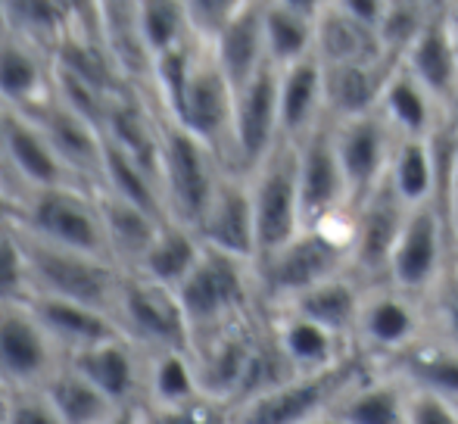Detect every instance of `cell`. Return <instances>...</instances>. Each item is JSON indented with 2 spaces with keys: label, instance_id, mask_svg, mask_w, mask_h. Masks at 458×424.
<instances>
[{
  "label": "cell",
  "instance_id": "cell-39",
  "mask_svg": "<svg viewBox=\"0 0 458 424\" xmlns=\"http://www.w3.org/2000/svg\"><path fill=\"white\" fill-rule=\"evenodd\" d=\"M0 22L19 35L22 41L47 50L50 56L72 31L75 4H41V0H22V4H0Z\"/></svg>",
  "mask_w": 458,
  "mask_h": 424
},
{
  "label": "cell",
  "instance_id": "cell-19",
  "mask_svg": "<svg viewBox=\"0 0 458 424\" xmlns=\"http://www.w3.org/2000/svg\"><path fill=\"white\" fill-rule=\"evenodd\" d=\"M197 237L203 247L256 266V216L247 175L225 172L203 222L197 225Z\"/></svg>",
  "mask_w": 458,
  "mask_h": 424
},
{
  "label": "cell",
  "instance_id": "cell-8",
  "mask_svg": "<svg viewBox=\"0 0 458 424\" xmlns=\"http://www.w3.org/2000/svg\"><path fill=\"white\" fill-rule=\"evenodd\" d=\"M19 228L38 241L109 259L100 200H97V191L85 184H63V188L29 194L22 203Z\"/></svg>",
  "mask_w": 458,
  "mask_h": 424
},
{
  "label": "cell",
  "instance_id": "cell-9",
  "mask_svg": "<svg viewBox=\"0 0 458 424\" xmlns=\"http://www.w3.org/2000/svg\"><path fill=\"white\" fill-rule=\"evenodd\" d=\"M165 119L178 122L184 131L203 140L212 153L231 172V131H234V88L228 75L222 72L212 47L197 44V54L191 63V75L184 81L182 100L175 113Z\"/></svg>",
  "mask_w": 458,
  "mask_h": 424
},
{
  "label": "cell",
  "instance_id": "cell-35",
  "mask_svg": "<svg viewBox=\"0 0 458 424\" xmlns=\"http://www.w3.org/2000/svg\"><path fill=\"white\" fill-rule=\"evenodd\" d=\"M380 369L399 377L405 387L428 390V394H437L458 406V350H449V346L424 337Z\"/></svg>",
  "mask_w": 458,
  "mask_h": 424
},
{
  "label": "cell",
  "instance_id": "cell-16",
  "mask_svg": "<svg viewBox=\"0 0 458 424\" xmlns=\"http://www.w3.org/2000/svg\"><path fill=\"white\" fill-rule=\"evenodd\" d=\"M334 147H337L346 188H350V203L356 212L386 182L396 134L384 122V115L368 113L356 115V119L334 122Z\"/></svg>",
  "mask_w": 458,
  "mask_h": 424
},
{
  "label": "cell",
  "instance_id": "cell-17",
  "mask_svg": "<svg viewBox=\"0 0 458 424\" xmlns=\"http://www.w3.org/2000/svg\"><path fill=\"white\" fill-rule=\"evenodd\" d=\"M25 115H31L38 122V128L50 140V147L60 157V163L66 165L75 184H85V188L94 191L103 188V153H106V144H103V131L94 122H88L85 115L69 109L56 94L44 106H38L35 113Z\"/></svg>",
  "mask_w": 458,
  "mask_h": 424
},
{
  "label": "cell",
  "instance_id": "cell-25",
  "mask_svg": "<svg viewBox=\"0 0 458 424\" xmlns=\"http://www.w3.org/2000/svg\"><path fill=\"white\" fill-rule=\"evenodd\" d=\"M325 0H268L262 6L268 63L287 69L315 54V31Z\"/></svg>",
  "mask_w": 458,
  "mask_h": 424
},
{
  "label": "cell",
  "instance_id": "cell-47",
  "mask_svg": "<svg viewBox=\"0 0 458 424\" xmlns=\"http://www.w3.org/2000/svg\"><path fill=\"white\" fill-rule=\"evenodd\" d=\"M140 424H231V409L216 400H197L184 406H140L138 409Z\"/></svg>",
  "mask_w": 458,
  "mask_h": 424
},
{
  "label": "cell",
  "instance_id": "cell-30",
  "mask_svg": "<svg viewBox=\"0 0 458 424\" xmlns=\"http://www.w3.org/2000/svg\"><path fill=\"white\" fill-rule=\"evenodd\" d=\"M386 184L409 209L434 203L440 194V153L434 138H396Z\"/></svg>",
  "mask_w": 458,
  "mask_h": 424
},
{
  "label": "cell",
  "instance_id": "cell-50",
  "mask_svg": "<svg viewBox=\"0 0 458 424\" xmlns=\"http://www.w3.org/2000/svg\"><path fill=\"white\" fill-rule=\"evenodd\" d=\"M340 6H344L356 22H362L374 31L380 29L384 13H386V0H340Z\"/></svg>",
  "mask_w": 458,
  "mask_h": 424
},
{
  "label": "cell",
  "instance_id": "cell-21",
  "mask_svg": "<svg viewBox=\"0 0 458 424\" xmlns=\"http://www.w3.org/2000/svg\"><path fill=\"white\" fill-rule=\"evenodd\" d=\"M54 94V56L0 22V106L35 113Z\"/></svg>",
  "mask_w": 458,
  "mask_h": 424
},
{
  "label": "cell",
  "instance_id": "cell-46",
  "mask_svg": "<svg viewBox=\"0 0 458 424\" xmlns=\"http://www.w3.org/2000/svg\"><path fill=\"white\" fill-rule=\"evenodd\" d=\"M241 6L243 0H187L184 13L191 38L197 44H203V47H212L225 35V29L234 22Z\"/></svg>",
  "mask_w": 458,
  "mask_h": 424
},
{
  "label": "cell",
  "instance_id": "cell-42",
  "mask_svg": "<svg viewBox=\"0 0 458 424\" xmlns=\"http://www.w3.org/2000/svg\"><path fill=\"white\" fill-rule=\"evenodd\" d=\"M138 29L153 60L191 41L184 4H178V0H144V4H138Z\"/></svg>",
  "mask_w": 458,
  "mask_h": 424
},
{
  "label": "cell",
  "instance_id": "cell-51",
  "mask_svg": "<svg viewBox=\"0 0 458 424\" xmlns=\"http://www.w3.org/2000/svg\"><path fill=\"white\" fill-rule=\"evenodd\" d=\"M19 218H22V203L0 182V225H19Z\"/></svg>",
  "mask_w": 458,
  "mask_h": 424
},
{
  "label": "cell",
  "instance_id": "cell-11",
  "mask_svg": "<svg viewBox=\"0 0 458 424\" xmlns=\"http://www.w3.org/2000/svg\"><path fill=\"white\" fill-rule=\"evenodd\" d=\"M449 262H453V253H449L443 209L437 200L424 203V207L409 209V216H405L403 234H399L390 256L386 284L424 303L437 287V281L443 278V272L449 268Z\"/></svg>",
  "mask_w": 458,
  "mask_h": 424
},
{
  "label": "cell",
  "instance_id": "cell-52",
  "mask_svg": "<svg viewBox=\"0 0 458 424\" xmlns=\"http://www.w3.org/2000/svg\"><path fill=\"white\" fill-rule=\"evenodd\" d=\"M0 182H4L6 188L13 191V197L19 200V191H16V184H13L10 165H6V153H4V106H0ZM19 203H22V200H19Z\"/></svg>",
  "mask_w": 458,
  "mask_h": 424
},
{
  "label": "cell",
  "instance_id": "cell-44",
  "mask_svg": "<svg viewBox=\"0 0 458 424\" xmlns=\"http://www.w3.org/2000/svg\"><path fill=\"white\" fill-rule=\"evenodd\" d=\"M424 312H428V337L458 350V262H449L443 278L424 300Z\"/></svg>",
  "mask_w": 458,
  "mask_h": 424
},
{
  "label": "cell",
  "instance_id": "cell-27",
  "mask_svg": "<svg viewBox=\"0 0 458 424\" xmlns=\"http://www.w3.org/2000/svg\"><path fill=\"white\" fill-rule=\"evenodd\" d=\"M262 6L256 0H243L241 13L234 22L225 29V35L212 44L222 72L228 75L231 88H243L253 75H259L268 66V50H266V25H262Z\"/></svg>",
  "mask_w": 458,
  "mask_h": 424
},
{
  "label": "cell",
  "instance_id": "cell-29",
  "mask_svg": "<svg viewBox=\"0 0 458 424\" xmlns=\"http://www.w3.org/2000/svg\"><path fill=\"white\" fill-rule=\"evenodd\" d=\"M315 56L325 66H346V63H390L384 60L380 38L374 29L356 22L350 13L340 6V0H325L315 31Z\"/></svg>",
  "mask_w": 458,
  "mask_h": 424
},
{
  "label": "cell",
  "instance_id": "cell-31",
  "mask_svg": "<svg viewBox=\"0 0 458 424\" xmlns=\"http://www.w3.org/2000/svg\"><path fill=\"white\" fill-rule=\"evenodd\" d=\"M365 291L368 287L362 281L346 272V275H337V278L325 281V284L312 287V291L300 293L296 300H290L287 306H277V310L300 312V316L318 321L321 327H327V331H334L337 337H344L346 343H352ZM352 350H356V346H352Z\"/></svg>",
  "mask_w": 458,
  "mask_h": 424
},
{
  "label": "cell",
  "instance_id": "cell-3",
  "mask_svg": "<svg viewBox=\"0 0 458 424\" xmlns=\"http://www.w3.org/2000/svg\"><path fill=\"white\" fill-rule=\"evenodd\" d=\"M359 352L315 375H293L243 406L231 409V424H318L327 421L337 403L371 371Z\"/></svg>",
  "mask_w": 458,
  "mask_h": 424
},
{
  "label": "cell",
  "instance_id": "cell-32",
  "mask_svg": "<svg viewBox=\"0 0 458 424\" xmlns=\"http://www.w3.org/2000/svg\"><path fill=\"white\" fill-rule=\"evenodd\" d=\"M390 69L393 66H384V63H346V66H325L321 63V72H325V113L334 122L377 113L380 91H384Z\"/></svg>",
  "mask_w": 458,
  "mask_h": 424
},
{
  "label": "cell",
  "instance_id": "cell-22",
  "mask_svg": "<svg viewBox=\"0 0 458 424\" xmlns=\"http://www.w3.org/2000/svg\"><path fill=\"white\" fill-rule=\"evenodd\" d=\"M266 312V325L272 334L277 352L284 356V362L290 365L293 375H315L340 365L344 359H350L352 343H346L344 337H337L334 331L321 327L318 321L300 316L290 310H262Z\"/></svg>",
  "mask_w": 458,
  "mask_h": 424
},
{
  "label": "cell",
  "instance_id": "cell-14",
  "mask_svg": "<svg viewBox=\"0 0 458 424\" xmlns=\"http://www.w3.org/2000/svg\"><path fill=\"white\" fill-rule=\"evenodd\" d=\"M63 362L60 350L25 303H0V387L35 390Z\"/></svg>",
  "mask_w": 458,
  "mask_h": 424
},
{
  "label": "cell",
  "instance_id": "cell-34",
  "mask_svg": "<svg viewBox=\"0 0 458 424\" xmlns=\"http://www.w3.org/2000/svg\"><path fill=\"white\" fill-rule=\"evenodd\" d=\"M97 200H100L109 259L122 272H134L140 266V259L147 256V250H150V243L157 241V231L163 222L147 216L144 209L131 207V203L119 200V197L106 194V191H97Z\"/></svg>",
  "mask_w": 458,
  "mask_h": 424
},
{
  "label": "cell",
  "instance_id": "cell-36",
  "mask_svg": "<svg viewBox=\"0 0 458 424\" xmlns=\"http://www.w3.org/2000/svg\"><path fill=\"white\" fill-rule=\"evenodd\" d=\"M97 19L103 44L128 85H150L153 56L138 29V4H97Z\"/></svg>",
  "mask_w": 458,
  "mask_h": 424
},
{
  "label": "cell",
  "instance_id": "cell-41",
  "mask_svg": "<svg viewBox=\"0 0 458 424\" xmlns=\"http://www.w3.org/2000/svg\"><path fill=\"white\" fill-rule=\"evenodd\" d=\"M430 13H434V4H424V0H386V13L377 29V38L384 60L390 66H399L405 60L411 44L421 38Z\"/></svg>",
  "mask_w": 458,
  "mask_h": 424
},
{
  "label": "cell",
  "instance_id": "cell-45",
  "mask_svg": "<svg viewBox=\"0 0 458 424\" xmlns=\"http://www.w3.org/2000/svg\"><path fill=\"white\" fill-rule=\"evenodd\" d=\"M29 297V268L19 225H0V303H22Z\"/></svg>",
  "mask_w": 458,
  "mask_h": 424
},
{
  "label": "cell",
  "instance_id": "cell-1",
  "mask_svg": "<svg viewBox=\"0 0 458 424\" xmlns=\"http://www.w3.org/2000/svg\"><path fill=\"white\" fill-rule=\"evenodd\" d=\"M175 293L193 340L262 312L253 262L234 259L209 247H203L199 262Z\"/></svg>",
  "mask_w": 458,
  "mask_h": 424
},
{
  "label": "cell",
  "instance_id": "cell-6",
  "mask_svg": "<svg viewBox=\"0 0 458 424\" xmlns=\"http://www.w3.org/2000/svg\"><path fill=\"white\" fill-rule=\"evenodd\" d=\"M250 197L256 216V262L275 256L296 234H302L300 203V153L296 140L281 138L266 163L250 172Z\"/></svg>",
  "mask_w": 458,
  "mask_h": 424
},
{
  "label": "cell",
  "instance_id": "cell-53",
  "mask_svg": "<svg viewBox=\"0 0 458 424\" xmlns=\"http://www.w3.org/2000/svg\"><path fill=\"white\" fill-rule=\"evenodd\" d=\"M446 25H449V41H453L455 60H458V0L446 4Z\"/></svg>",
  "mask_w": 458,
  "mask_h": 424
},
{
  "label": "cell",
  "instance_id": "cell-43",
  "mask_svg": "<svg viewBox=\"0 0 458 424\" xmlns=\"http://www.w3.org/2000/svg\"><path fill=\"white\" fill-rule=\"evenodd\" d=\"M437 153H440V194H437V203H440L443 222H446L449 253H453V262H458V128L449 119L437 131Z\"/></svg>",
  "mask_w": 458,
  "mask_h": 424
},
{
  "label": "cell",
  "instance_id": "cell-37",
  "mask_svg": "<svg viewBox=\"0 0 458 424\" xmlns=\"http://www.w3.org/2000/svg\"><path fill=\"white\" fill-rule=\"evenodd\" d=\"M41 394L63 424H109L119 412H125L69 362L56 365L54 375L41 384Z\"/></svg>",
  "mask_w": 458,
  "mask_h": 424
},
{
  "label": "cell",
  "instance_id": "cell-54",
  "mask_svg": "<svg viewBox=\"0 0 458 424\" xmlns=\"http://www.w3.org/2000/svg\"><path fill=\"white\" fill-rule=\"evenodd\" d=\"M109 424H140L138 421V409H125V412H119Z\"/></svg>",
  "mask_w": 458,
  "mask_h": 424
},
{
  "label": "cell",
  "instance_id": "cell-13",
  "mask_svg": "<svg viewBox=\"0 0 458 424\" xmlns=\"http://www.w3.org/2000/svg\"><path fill=\"white\" fill-rule=\"evenodd\" d=\"M281 138V69L268 63L259 75L234 91L231 172H256Z\"/></svg>",
  "mask_w": 458,
  "mask_h": 424
},
{
  "label": "cell",
  "instance_id": "cell-23",
  "mask_svg": "<svg viewBox=\"0 0 458 424\" xmlns=\"http://www.w3.org/2000/svg\"><path fill=\"white\" fill-rule=\"evenodd\" d=\"M403 66L421 81L424 91L446 113L458 91V60H455L453 41H449L446 4H434V13H430L428 25H424L421 38L405 54Z\"/></svg>",
  "mask_w": 458,
  "mask_h": 424
},
{
  "label": "cell",
  "instance_id": "cell-58",
  "mask_svg": "<svg viewBox=\"0 0 458 424\" xmlns=\"http://www.w3.org/2000/svg\"><path fill=\"white\" fill-rule=\"evenodd\" d=\"M318 424H325V421H318Z\"/></svg>",
  "mask_w": 458,
  "mask_h": 424
},
{
  "label": "cell",
  "instance_id": "cell-33",
  "mask_svg": "<svg viewBox=\"0 0 458 424\" xmlns=\"http://www.w3.org/2000/svg\"><path fill=\"white\" fill-rule=\"evenodd\" d=\"M325 72L318 56L281 69V134L287 140H302L325 119Z\"/></svg>",
  "mask_w": 458,
  "mask_h": 424
},
{
  "label": "cell",
  "instance_id": "cell-12",
  "mask_svg": "<svg viewBox=\"0 0 458 424\" xmlns=\"http://www.w3.org/2000/svg\"><path fill=\"white\" fill-rule=\"evenodd\" d=\"M428 337V312L424 303L405 297L393 284L368 287L359 312L352 346L368 365L380 369L390 359L403 356L405 350Z\"/></svg>",
  "mask_w": 458,
  "mask_h": 424
},
{
  "label": "cell",
  "instance_id": "cell-24",
  "mask_svg": "<svg viewBox=\"0 0 458 424\" xmlns=\"http://www.w3.org/2000/svg\"><path fill=\"white\" fill-rule=\"evenodd\" d=\"M377 113L396 138H434L446 122L443 106L424 91V85L399 63L390 69L380 91Z\"/></svg>",
  "mask_w": 458,
  "mask_h": 424
},
{
  "label": "cell",
  "instance_id": "cell-49",
  "mask_svg": "<svg viewBox=\"0 0 458 424\" xmlns=\"http://www.w3.org/2000/svg\"><path fill=\"white\" fill-rule=\"evenodd\" d=\"M409 424H458V406L428 390L409 387Z\"/></svg>",
  "mask_w": 458,
  "mask_h": 424
},
{
  "label": "cell",
  "instance_id": "cell-2",
  "mask_svg": "<svg viewBox=\"0 0 458 424\" xmlns=\"http://www.w3.org/2000/svg\"><path fill=\"white\" fill-rule=\"evenodd\" d=\"M22 247L25 268H29V297L66 300V303L88 306V310L106 312V316L115 312L125 272L113 259L56 247V243L38 241L25 231Z\"/></svg>",
  "mask_w": 458,
  "mask_h": 424
},
{
  "label": "cell",
  "instance_id": "cell-5",
  "mask_svg": "<svg viewBox=\"0 0 458 424\" xmlns=\"http://www.w3.org/2000/svg\"><path fill=\"white\" fill-rule=\"evenodd\" d=\"M346 272H350V243L344 237L331 231H302L275 256L256 262L262 310L287 306L300 293Z\"/></svg>",
  "mask_w": 458,
  "mask_h": 424
},
{
  "label": "cell",
  "instance_id": "cell-55",
  "mask_svg": "<svg viewBox=\"0 0 458 424\" xmlns=\"http://www.w3.org/2000/svg\"><path fill=\"white\" fill-rule=\"evenodd\" d=\"M446 119H449V122H453V125L458 128V91H455L453 104H449V109H446Z\"/></svg>",
  "mask_w": 458,
  "mask_h": 424
},
{
  "label": "cell",
  "instance_id": "cell-10",
  "mask_svg": "<svg viewBox=\"0 0 458 424\" xmlns=\"http://www.w3.org/2000/svg\"><path fill=\"white\" fill-rule=\"evenodd\" d=\"M300 153V203L302 231H321L352 216L350 188H346L344 165L334 147V119L325 115L302 140Z\"/></svg>",
  "mask_w": 458,
  "mask_h": 424
},
{
  "label": "cell",
  "instance_id": "cell-7",
  "mask_svg": "<svg viewBox=\"0 0 458 424\" xmlns=\"http://www.w3.org/2000/svg\"><path fill=\"white\" fill-rule=\"evenodd\" d=\"M113 321L122 337L138 346L144 356L159 352H191V325L178 303V293L144 275L125 272L122 293L115 300Z\"/></svg>",
  "mask_w": 458,
  "mask_h": 424
},
{
  "label": "cell",
  "instance_id": "cell-15",
  "mask_svg": "<svg viewBox=\"0 0 458 424\" xmlns=\"http://www.w3.org/2000/svg\"><path fill=\"white\" fill-rule=\"evenodd\" d=\"M405 216H409V207L393 194V188L386 182L352 212L350 272L365 287L386 284L390 256L399 234H403Z\"/></svg>",
  "mask_w": 458,
  "mask_h": 424
},
{
  "label": "cell",
  "instance_id": "cell-18",
  "mask_svg": "<svg viewBox=\"0 0 458 424\" xmlns=\"http://www.w3.org/2000/svg\"><path fill=\"white\" fill-rule=\"evenodd\" d=\"M4 153L22 203L25 197L38 194V191L75 184L66 165L54 153L50 140L38 128V122L25 113H16V109H4Z\"/></svg>",
  "mask_w": 458,
  "mask_h": 424
},
{
  "label": "cell",
  "instance_id": "cell-48",
  "mask_svg": "<svg viewBox=\"0 0 458 424\" xmlns=\"http://www.w3.org/2000/svg\"><path fill=\"white\" fill-rule=\"evenodd\" d=\"M6 424H63L41 387L6 394Z\"/></svg>",
  "mask_w": 458,
  "mask_h": 424
},
{
  "label": "cell",
  "instance_id": "cell-28",
  "mask_svg": "<svg viewBox=\"0 0 458 424\" xmlns=\"http://www.w3.org/2000/svg\"><path fill=\"white\" fill-rule=\"evenodd\" d=\"M337 424H409V387L384 369H371L331 412Z\"/></svg>",
  "mask_w": 458,
  "mask_h": 424
},
{
  "label": "cell",
  "instance_id": "cell-20",
  "mask_svg": "<svg viewBox=\"0 0 458 424\" xmlns=\"http://www.w3.org/2000/svg\"><path fill=\"white\" fill-rule=\"evenodd\" d=\"M88 377L97 390L109 396L119 409H140L147 394V356L125 337L103 340L97 346L63 359Z\"/></svg>",
  "mask_w": 458,
  "mask_h": 424
},
{
  "label": "cell",
  "instance_id": "cell-40",
  "mask_svg": "<svg viewBox=\"0 0 458 424\" xmlns=\"http://www.w3.org/2000/svg\"><path fill=\"white\" fill-rule=\"evenodd\" d=\"M199 384L191 352H159L147 356V394L144 406H184L197 400Z\"/></svg>",
  "mask_w": 458,
  "mask_h": 424
},
{
  "label": "cell",
  "instance_id": "cell-57",
  "mask_svg": "<svg viewBox=\"0 0 458 424\" xmlns=\"http://www.w3.org/2000/svg\"><path fill=\"white\" fill-rule=\"evenodd\" d=\"M325 424H337V421H331V419H327V421H325Z\"/></svg>",
  "mask_w": 458,
  "mask_h": 424
},
{
  "label": "cell",
  "instance_id": "cell-56",
  "mask_svg": "<svg viewBox=\"0 0 458 424\" xmlns=\"http://www.w3.org/2000/svg\"><path fill=\"white\" fill-rule=\"evenodd\" d=\"M0 424H6V390L0 387Z\"/></svg>",
  "mask_w": 458,
  "mask_h": 424
},
{
  "label": "cell",
  "instance_id": "cell-26",
  "mask_svg": "<svg viewBox=\"0 0 458 424\" xmlns=\"http://www.w3.org/2000/svg\"><path fill=\"white\" fill-rule=\"evenodd\" d=\"M25 303L31 306V312L44 325V331L50 334V340L56 343L63 359L75 356V352L97 346L103 340L122 337L119 325L106 312L88 310L79 303H66V300H50V297H29Z\"/></svg>",
  "mask_w": 458,
  "mask_h": 424
},
{
  "label": "cell",
  "instance_id": "cell-38",
  "mask_svg": "<svg viewBox=\"0 0 458 424\" xmlns=\"http://www.w3.org/2000/svg\"><path fill=\"white\" fill-rule=\"evenodd\" d=\"M199 256H203V243L191 228H184L178 222H163L157 231V241L150 243V250L140 259V266L134 268V275H144V278L157 281V284L178 291L187 275L193 272V266L199 262Z\"/></svg>",
  "mask_w": 458,
  "mask_h": 424
},
{
  "label": "cell",
  "instance_id": "cell-4",
  "mask_svg": "<svg viewBox=\"0 0 458 424\" xmlns=\"http://www.w3.org/2000/svg\"><path fill=\"white\" fill-rule=\"evenodd\" d=\"M225 163L178 122L163 115V157H159V184H163L165 218L191 228L203 222L216 188L225 175Z\"/></svg>",
  "mask_w": 458,
  "mask_h": 424
}]
</instances>
